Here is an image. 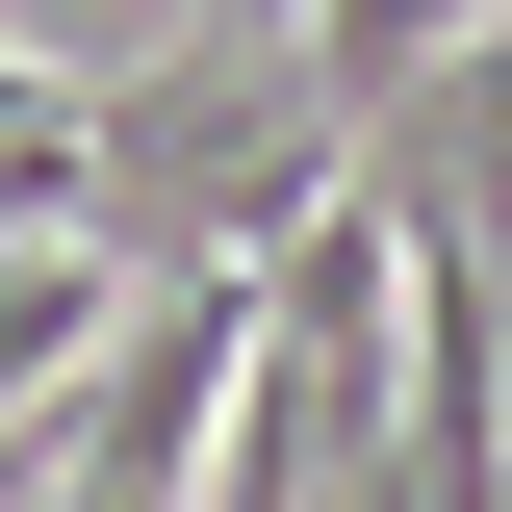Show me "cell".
I'll return each instance as SVG.
<instances>
[{
  "label": "cell",
  "instance_id": "cell-1",
  "mask_svg": "<svg viewBox=\"0 0 512 512\" xmlns=\"http://www.w3.org/2000/svg\"><path fill=\"white\" fill-rule=\"evenodd\" d=\"M103 308H128V256H103V231H0V410L103 359Z\"/></svg>",
  "mask_w": 512,
  "mask_h": 512
}]
</instances>
